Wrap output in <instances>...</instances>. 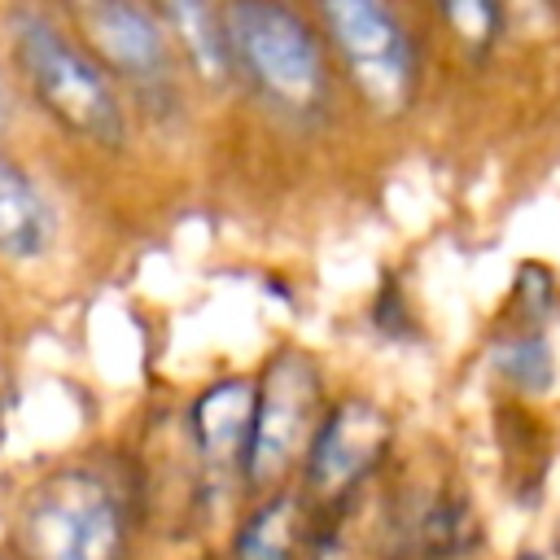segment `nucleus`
<instances>
[{
	"instance_id": "nucleus-1",
	"label": "nucleus",
	"mask_w": 560,
	"mask_h": 560,
	"mask_svg": "<svg viewBox=\"0 0 560 560\" xmlns=\"http://www.w3.org/2000/svg\"><path fill=\"white\" fill-rule=\"evenodd\" d=\"M232 57L249 70L267 101L306 114L324 101V61L306 22L284 4H232L223 13Z\"/></svg>"
},
{
	"instance_id": "nucleus-2",
	"label": "nucleus",
	"mask_w": 560,
	"mask_h": 560,
	"mask_svg": "<svg viewBox=\"0 0 560 560\" xmlns=\"http://www.w3.org/2000/svg\"><path fill=\"white\" fill-rule=\"evenodd\" d=\"M18 57H22L26 79L39 92V101L66 127H74L79 136L101 140V144L122 140V109H118V96L109 92L105 74L74 44H66L48 22H39V18L18 22Z\"/></svg>"
},
{
	"instance_id": "nucleus-3",
	"label": "nucleus",
	"mask_w": 560,
	"mask_h": 560,
	"mask_svg": "<svg viewBox=\"0 0 560 560\" xmlns=\"http://www.w3.org/2000/svg\"><path fill=\"white\" fill-rule=\"evenodd\" d=\"M328 35L337 39L359 92L376 109H402L416 88V48L402 22L372 0H341L319 9Z\"/></svg>"
},
{
	"instance_id": "nucleus-4",
	"label": "nucleus",
	"mask_w": 560,
	"mask_h": 560,
	"mask_svg": "<svg viewBox=\"0 0 560 560\" xmlns=\"http://www.w3.org/2000/svg\"><path fill=\"white\" fill-rule=\"evenodd\" d=\"M35 560H118L122 525L101 481L66 472L35 499L26 516Z\"/></svg>"
},
{
	"instance_id": "nucleus-5",
	"label": "nucleus",
	"mask_w": 560,
	"mask_h": 560,
	"mask_svg": "<svg viewBox=\"0 0 560 560\" xmlns=\"http://www.w3.org/2000/svg\"><path fill=\"white\" fill-rule=\"evenodd\" d=\"M311 411H315V372L302 354H284L254 411V438H249V472L258 481L276 477L298 446L311 438Z\"/></svg>"
},
{
	"instance_id": "nucleus-6",
	"label": "nucleus",
	"mask_w": 560,
	"mask_h": 560,
	"mask_svg": "<svg viewBox=\"0 0 560 560\" xmlns=\"http://www.w3.org/2000/svg\"><path fill=\"white\" fill-rule=\"evenodd\" d=\"M389 420L372 402H341L311 438V477L324 490L359 481L385 451Z\"/></svg>"
},
{
	"instance_id": "nucleus-7",
	"label": "nucleus",
	"mask_w": 560,
	"mask_h": 560,
	"mask_svg": "<svg viewBox=\"0 0 560 560\" xmlns=\"http://www.w3.org/2000/svg\"><path fill=\"white\" fill-rule=\"evenodd\" d=\"M88 35L96 39V48L105 52L109 66H118L127 79L136 83H162L166 79V39L162 26L153 22V13L136 9V4H88L79 9Z\"/></svg>"
},
{
	"instance_id": "nucleus-8",
	"label": "nucleus",
	"mask_w": 560,
	"mask_h": 560,
	"mask_svg": "<svg viewBox=\"0 0 560 560\" xmlns=\"http://www.w3.org/2000/svg\"><path fill=\"white\" fill-rule=\"evenodd\" d=\"M52 245V210L35 184L0 158V254L39 258Z\"/></svg>"
},
{
	"instance_id": "nucleus-9",
	"label": "nucleus",
	"mask_w": 560,
	"mask_h": 560,
	"mask_svg": "<svg viewBox=\"0 0 560 560\" xmlns=\"http://www.w3.org/2000/svg\"><path fill=\"white\" fill-rule=\"evenodd\" d=\"M254 389L245 381H223L197 402V438L210 459H236L249 455L254 438Z\"/></svg>"
},
{
	"instance_id": "nucleus-10",
	"label": "nucleus",
	"mask_w": 560,
	"mask_h": 560,
	"mask_svg": "<svg viewBox=\"0 0 560 560\" xmlns=\"http://www.w3.org/2000/svg\"><path fill=\"white\" fill-rule=\"evenodd\" d=\"M162 13H166V22L179 31V39H184V48L192 52L197 70H201L206 79L223 83L228 70H232V44H228L223 18H219L214 9H206V4H171V9H162Z\"/></svg>"
},
{
	"instance_id": "nucleus-11",
	"label": "nucleus",
	"mask_w": 560,
	"mask_h": 560,
	"mask_svg": "<svg viewBox=\"0 0 560 560\" xmlns=\"http://www.w3.org/2000/svg\"><path fill=\"white\" fill-rule=\"evenodd\" d=\"M298 534H302L298 503L289 494H280L245 525V534L236 542V560H293L298 556Z\"/></svg>"
},
{
	"instance_id": "nucleus-12",
	"label": "nucleus",
	"mask_w": 560,
	"mask_h": 560,
	"mask_svg": "<svg viewBox=\"0 0 560 560\" xmlns=\"http://www.w3.org/2000/svg\"><path fill=\"white\" fill-rule=\"evenodd\" d=\"M494 363L516 381V385H542L551 376V359L542 341H516V346H499Z\"/></svg>"
},
{
	"instance_id": "nucleus-13",
	"label": "nucleus",
	"mask_w": 560,
	"mask_h": 560,
	"mask_svg": "<svg viewBox=\"0 0 560 560\" xmlns=\"http://www.w3.org/2000/svg\"><path fill=\"white\" fill-rule=\"evenodd\" d=\"M0 127H4V83H0Z\"/></svg>"
}]
</instances>
